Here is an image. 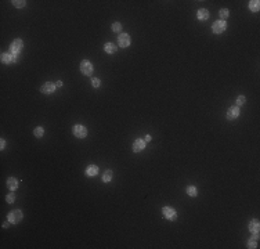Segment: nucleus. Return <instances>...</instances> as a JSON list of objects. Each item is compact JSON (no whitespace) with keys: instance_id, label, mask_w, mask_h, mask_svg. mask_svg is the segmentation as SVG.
Here are the masks:
<instances>
[{"instance_id":"f257e3e1","label":"nucleus","mask_w":260,"mask_h":249,"mask_svg":"<svg viewBox=\"0 0 260 249\" xmlns=\"http://www.w3.org/2000/svg\"><path fill=\"white\" fill-rule=\"evenodd\" d=\"M22 217H24V215H22V212L20 209H15V210H11L10 213H8V216H7V219H8V222L12 223V224H17V223H20Z\"/></svg>"},{"instance_id":"f03ea898","label":"nucleus","mask_w":260,"mask_h":249,"mask_svg":"<svg viewBox=\"0 0 260 249\" xmlns=\"http://www.w3.org/2000/svg\"><path fill=\"white\" fill-rule=\"evenodd\" d=\"M162 213H163V217L168 219L169 222H174V220L177 219V212H176L173 208H170V206L162 208Z\"/></svg>"},{"instance_id":"7ed1b4c3","label":"nucleus","mask_w":260,"mask_h":249,"mask_svg":"<svg viewBox=\"0 0 260 249\" xmlns=\"http://www.w3.org/2000/svg\"><path fill=\"white\" fill-rule=\"evenodd\" d=\"M226 28H227V22L226 21H214L213 22V25H212V31H213V33H216V35H220V33H223L224 31H226Z\"/></svg>"},{"instance_id":"20e7f679","label":"nucleus","mask_w":260,"mask_h":249,"mask_svg":"<svg viewBox=\"0 0 260 249\" xmlns=\"http://www.w3.org/2000/svg\"><path fill=\"white\" fill-rule=\"evenodd\" d=\"M72 133H73V136L78 137V139H85V137L87 136V129H86L85 126H82V124H76V126H73Z\"/></svg>"},{"instance_id":"39448f33","label":"nucleus","mask_w":260,"mask_h":249,"mask_svg":"<svg viewBox=\"0 0 260 249\" xmlns=\"http://www.w3.org/2000/svg\"><path fill=\"white\" fill-rule=\"evenodd\" d=\"M80 72H82L83 75H91L93 73V64L90 61H87V60H83V61L80 62Z\"/></svg>"},{"instance_id":"423d86ee","label":"nucleus","mask_w":260,"mask_h":249,"mask_svg":"<svg viewBox=\"0 0 260 249\" xmlns=\"http://www.w3.org/2000/svg\"><path fill=\"white\" fill-rule=\"evenodd\" d=\"M118 42H119V47H122V49H126V47L130 46L131 39H130V36L127 33H120L119 36H118Z\"/></svg>"},{"instance_id":"0eeeda50","label":"nucleus","mask_w":260,"mask_h":249,"mask_svg":"<svg viewBox=\"0 0 260 249\" xmlns=\"http://www.w3.org/2000/svg\"><path fill=\"white\" fill-rule=\"evenodd\" d=\"M239 114H241V111H239V107H237V105H234V107H230L228 110H227V119L228 120H234V119H237V118L239 116Z\"/></svg>"},{"instance_id":"6e6552de","label":"nucleus","mask_w":260,"mask_h":249,"mask_svg":"<svg viewBox=\"0 0 260 249\" xmlns=\"http://www.w3.org/2000/svg\"><path fill=\"white\" fill-rule=\"evenodd\" d=\"M22 47H24V42H22L21 39L12 40V43H11V54H15V56H18V54L21 53Z\"/></svg>"},{"instance_id":"1a4fd4ad","label":"nucleus","mask_w":260,"mask_h":249,"mask_svg":"<svg viewBox=\"0 0 260 249\" xmlns=\"http://www.w3.org/2000/svg\"><path fill=\"white\" fill-rule=\"evenodd\" d=\"M56 87H57V86L54 85V83H51V82H46L44 85H42L40 91H42L43 94H51V93H54Z\"/></svg>"},{"instance_id":"9d476101","label":"nucleus","mask_w":260,"mask_h":249,"mask_svg":"<svg viewBox=\"0 0 260 249\" xmlns=\"http://www.w3.org/2000/svg\"><path fill=\"white\" fill-rule=\"evenodd\" d=\"M145 148V141L141 139H137L134 140L133 143V147H131V149H133V152H141L143 149Z\"/></svg>"},{"instance_id":"9b49d317","label":"nucleus","mask_w":260,"mask_h":249,"mask_svg":"<svg viewBox=\"0 0 260 249\" xmlns=\"http://www.w3.org/2000/svg\"><path fill=\"white\" fill-rule=\"evenodd\" d=\"M18 58V56L15 54H8V53H3L2 54V62L3 64H11V62H15Z\"/></svg>"},{"instance_id":"f8f14e48","label":"nucleus","mask_w":260,"mask_h":249,"mask_svg":"<svg viewBox=\"0 0 260 249\" xmlns=\"http://www.w3.org/2000/svg\"><path fill=\"white\" fill-rule=\"evenodd\" d=\"M249 231L255 235H259V231H260V224H259V220H252L249 223Z\"/></svg>"},{"instance_id":"ddd939ff","label":"nucleus","mask_w":260,"mask_h":249,"mask_svg":"<svg viewBox=\"0 0 260 249\" xmlns=\"http://www.w3.org/2000/svg\"><path fill=\"white\" fill-rule=\"evenodd\" d=\"M197 18L199 21H206L208 18H209V11H208L206 8H199V10L197 11Z\"/></svg>"},{"instance_id":"4468645a","label":"nucleus","mask_w":260,"mask_h":249,"mask_svg":"<svg viewBox=\"0 0 260 249\" xmlns=\"http://www.w3.org/2000/svg\"><path fill=\"white\" fill-rule=\"evenodd\" d=\"M86 174H87L89 177H94L98 174V168L96 165H89L87 168H86Z\"/></svg>"},{"instance_id":"2eb2a0df","label":"nucleus","mask_w":260,"mask_h":249,"mask_svg":"<svg viewBox=\"0 0 260 249\" xmlns=\"http://www.w3.org/2000/svg\"><path fill=\"white\" fill-rule=\"evenodd\" d=\"M104 50H105V53H108V54H115V53H116V50H118V47L115 46L114 43H105L104 44Z\"/></svg>"},{"instance_id":"dca6fc26","label":"nucleus","mask_w":260,"mask_h":249,"mask_svg":"<svg viewBox=\"0 0 260 249\" xmlns=\"http://www.w3.org/2000/svg\"><path fill=\"white\" fill-rule=\"evenodd\" d=\"M7 187L10 188L11 191L17 190V187H18V180H17L15 177H8V180H7Z\"/></svg>"},{"instance_id":"f3484780","label":"nucleus","mask_w":260,"mask_h":249,"mask_svg":"<svg viewBox=\"0 0 260 249\" xmlns=\"http://www.w3.org/2000/svg\"><path fill=\"white\" fill-rule=\"evenodd\" d=\"M249 10L253 11V12H258L260 10V2L259 0H252V2H249Z\"/></svg>"},{"instance_id":"a211bd4d","label":"nucleus","mask_w":260,"mask_h":249,"mask_svg":"<svg viewBox=\"0 0 260 249\" xmlns=\"http://www.w3.org/2000/svg\"><path fill=\"white\" fill-rule=\"evenodd\" d=\"M258 238H259V235H255L253 239L252 238L249 239V242H248V248L249 249H256V248H258Z\"/></svg>"},{"instance_id":"6ab92c4d","label":"nucleus","mask_w":260,"mask_h":249,"mask_svg":"<svg viewBox=\"0 0 260 249\" xmlns=\"http://www.w3.org/2000/svg\"><path fill=\"white\" fill-rule=\"evenodd\" d=\"M112 176H114L112 170H107L104 174H102V181H104V183H110V181L112 180Z\"/></svg>"},{"instance_id":"aec40b11","label":"nucleus","mask_w":260,"mask_h":249,"mask_svg":"<svg viewBox=\"0 0 260 249\" xmlns=\"http://www.w3.org/2000/svg\"><path fill=\"white\" fill-rule=\"evenodd\" d=\"M185 191H187V194H188L190 197H197V195H198L197 187H194V186H188V187H187V190H185Z\"/></svg>"},{"instance_id":"412c9836","label":"nucleus","mask_w":260,"mask_h":249,"mask_svg":"<svg viewBox=\"0 0 260 249\" xmlns=\"http://www.w3.org/2000/svg\"><path fill=\"white\" fill-rule=\"evenodd\" d=\"M219 14H220V18H221V21H226L227 18L230 17V11L227 10V8H221Z\"/></svg>"},{"instance_id":"4be33fe9","label":"nucleus","mask_w":260,"mask_h":249,"mask_svg":"<svg viewBox=\"0 0 260 249\" xmlns=\"http://www.w3.org/2000/svg\"><path fill=\"white\" fill-rule=\"evenodd\" d=\"M11 3H12V6L17 7V8H22V7H25V4H27L25 0H12Z\"/></svg>"},{"instance_id":"5701e85b","label":"nucleus","mask_w":260,"mask_h":249,"mask_svg":"<svg viewBox=\"0 0 260 249\" xmlns=\"http://www.w3.org/2000/svg\"><path fill=\"white\" fill-rule=\"evenodd\" d=\"M33 134L37 137V139H40V137H43L44 134V130H43V127H36V129L33 130Z\"/></svg>"},{"instance_id":"b1692460","label":"nucleus","mask_w":260,"mask_h":249,"mask_svg":"<svg viewBox=\"0 0 260 249\" xmlns=\"http://www.w3.org/2000/svg\"><path fill=\"white\" fill-rule=\"evenodd\" d=\"M112 31H114L115 33H119V32L122 31V25H120V22H114V24H112Z\"/></svg>"},{"instance_id":"393cba45","label":"nucleus","mask_w":260,"mask_h":249,"mask_svg":"<svg viewBox=\"0 0 260 249\" xmlns=\"http://www.w3.org/2000/svg\"><path fill=\"white\" fill-rule=\"evenodd\" d=\"M245 101H246L245 95H239V97L237 98V107H241V105H243V104H245Z\"/></svg>"},{"instance_id":"a878e982","label":"nucleus","mask_w":260,"mask_h":249,"mask_svg":"<svg viewBox=\"0 0 260 249\" xmlns=\"http://www.w3.org/2000/svg\"><path fill=\"white\" fill-rule=\"evenodd\" d=\"M91 85H93V87H94V89H98V87H100V85H101V81L98 78H94V79H91Z\"/></svg>"},{"instance_id":"bb28decb","label":"nucleus","mask_w":260,"mask_h":249,"mask_svg":"<svg viewBox=\"0 0 260 249\" xmlns=\"http://www.w3.org/2000/svg\"><path fill=\"white\" fill-rule=\"evenodd\" d=\"M6 201H7L8 203H12V202H14V201H15V195H14V194H12V193H11V194H8V195L6 197Z\"/></svg>"},{"instance_id":"cd10ccee","label":"nucleus","mask_w":260,"mask_h":249,"mask_svg":"<svg viewBox=\"0 0 260 249\" xmlns=\"http://www.w3.org/2000/svg\"><path fill=\"white\" fill-rule=\"evenodd\" d=\"M0 149H4V147H6V140L4 139H2V141H0Z\"/></svg>"},{"instance_id":"c85d7f7f","label":"nucleus","mask_w":260,"mask_h":249,"mask_svg":"<svg viewBox=\"0 0 260 249\" xmlns=\"http://www.w3.org/2000/svg\"><path fill=\"white\" fill-rule=\"evenodd\" d=\"M144 141H145V143L151 141V136H150V134H147V136H145V139H144Z\"/></svg>"},{"instance_id":"c756f323","label":"nucleus","mask_w":260,"mask_h":249,"mask_svg":"<svg viewBox=\"0 0 260 249\" xmlns=\"http://www.w3.org/2000/svg\"><path fill=\"white\" fill-rule=\"evenodd\" d=\"M56 86H57V87H62V82H61V81H58V82L56 83Z\"/></svg>"},{"instance_id":"7c9ffc66","label":"nucleus","mask_w":260,"mask_h":249,"mask_svg":"<svg viewBox=\"0 0 260 249\" xmlns=\"http://www.w3.org/2000/svg\"><path fill=\"white\" fill-rule=\"evenodd\" d=\"M8 223H10V222H6V223H3V228H7V227H8Z\"/></svg>"}]
</instances>
